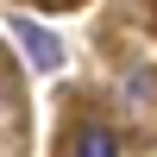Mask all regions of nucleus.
<instances>
[{"instance_id": "nucleus-1", "label": "nucleus", "mask_w": 157, "mask_h": 157, "mask_svg": "<svg viewBox=\"0 0 157 157\" xmlns=\"http://www.w3.org/2000/svg\"><path fill=\"white\" fill-rule=\"evenodd\" d=\"M13 38H25V44H32L38 69H57V63H63V50L50 44V32H44V25H25V19H13Z\"/></svg>"}, {"instance_id": "nucleus-2", "label": "nucleus", "mask_w": 157, "mask_h": 157, "mask_svg": "<svg viewBox=\"0 0 157 157\" xmlns=\"http://www.w3.org/2000/svg\"><path fill=\"white\" fill-rule=\"evenodd\" d=\"M75 157H120V138L107 126H82L75 132Z\"/></svg>"}]
</instances>
